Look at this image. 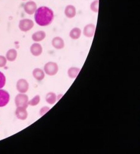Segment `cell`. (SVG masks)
<instances>
[{
    "label": "cell",
    "mask_w": 140,
    "mask_h": 154,
    "mask_svg": "<svg viewBox=\"0 0 140 154\" xmlns=\"http://www.w3.org/2000/svg\"><path fill=\"white\" fill-rule=\"evenodd\" d=\"M54 14L53 11L46 6H42L36 10L35 19L37 24L40 26H47L53 21Z\"/></svg>",
    "instance_id": "1"
},
{
    "label": "cell",
    "mask_w": 140,
    "mask_h": 154,
    "mask_svg": "<svg viewBox=\"0 0 140 154\" xmlns=\"http://www.w3.org/2000/svg\"><path fill=\"white\" fill-rule=\"evenodd\" d=\"M59 71V66L57 63L49 62L44 66V72L49 76H54L57 75Z\"/></svg>",
    "instance_id": "2"
},
{
    "label": "cell",
    "mask_w": 140,
    "mask_h": 154,
    "mask_svg": "<svg viewBox=\"0 0 140 154\" xmlns=\"http://www.w3.org/2000/svg\"><path fill=\"white\" fill-rule=\"evenodd\" d=\"M28 99L27 95L24 94H20L15 97V102L16 107H22L27 108L28 107Z\"/></svg>",
    "instance_id": "3"
},
{
    "label": "cell",
    "mask_w": 140,
    "mask_h": 154,
    "mask_svg": "<svg viewBox=\"0 0 140 154\" xmlns=\"http://www.w3.org/2000/svg\"><path fill=\"white\" fill-rule=\"evenodd\" d=\"M96 30V26L93 23H89L84 27L82 34L86 37L92 38L94 36Z\"/></svg>",
    "instance_id": "4"
},
{
    "label": "cell",
    "mask_w": 140,
    "mask_h": 154,
    "mask_svg": "<svg viewBox=\"0 0 140 154\" xmlns=\"http://www.w3.org/2000/svg\"><path fill=\"white\" fill-rule=\"evenodd\" d=\"M29 85L26 79L19 80L16 84V88L19 92L21 94H25L29 89Z\"/></svg>",
    "instance_id": "5"
},
{
    "label": "cell",
    "mask_w": 140,
    "mask_h": 154,
    "mask_svg": "<svg viewBox=\"0 0 140 154\" xmlns=\"http://www.w3.org/2000/svg\"><path fill=\"white\" fill-rule=\"evenodd\" d=\"M34 26L32 20L27 19H25L20 21L19 28L23 32H27L31 29Z\"/></svg>",
    "instance_id": "6"
},
{
    "label": "cell",
    "mask_w": 140,
    "mask_h": 154,
    "mask_svg": "<svg viewBox=\"0 0 140 154\" xmlns=\"http://www.w3.org/2000/svg\"><path fill=\"white\" fill-rule=\"evenodd\" d=\"M77 9L74 5L69 4L64 9V15L66 17L71 19L77 15Z\"/></svg>",
    "instance_id": "7"
},
{
    "label": "cell",
    "mask_w": 140,
    "mask_h": 154,
    "mask_svg": "<svg viewBox=\"0 0 140 154\" xmlns=\"http://www.w3.org/2000/svg\"><path fill=\"white\" fill-rule=\"evenodd\" d=\"M10 100V95L8 92L0 89V107H5Z\"/></svg>",
    "instance_id": "8"
},
{
    "label": "cell",
    "mask_w": 140,
    "mask_h": 154,
    "mask_svg": "<svg viewBox=\"0 0 140 154\" xmlns=\"http://www.w3.org/2000/svg\"><path fill=\"white\" fill-rule=\"evenodd\" d=\"M52 45L56 49H63L65 47L64 40L60 36H56L52 40Z\"/></svg>",
    "instance_id": "9"
},
{
    "label": "cell",
    "mask_w": 140,
    "mask_h": 154,
    "mask_svg": "<svg viewBox=\"0 0 140 154\" xmlns=\"http://www.w3.org/2000/svg\"><path fill=\"white\" fill-rule=\"evenodd\" d=\"M15 115L17 118L19 120H26L28 115L26 108L22 107H16L15 110Z\"/></svg>",
    "instance_id": "10"
},
{
    "label": "cell",
    "mask_w": 140,
    "mask_h": 154,
    "mask_svg": "<svg viewBox=\"0 0 140 154\" xmlns=\"http://www.w3.org/2000/svg\"><path fill=\"white\" fill-rule=\"evenodd\" d=\"M82 34V31L80 28L74 27L69 32V36L71 39L77 40L80 38Z\"/></svg>",
    "instance_id": "11"
},
{
    "label": "cell",
    "mask_w": 140,
    "mask_h": 154,
    "mask_svg": "<svg viewBox=\"0 0 140 154\" xmlns=\"http://www.w3.org/2000/svg\"><path fill=\"white\" fill-rule=\"evenodd\" d=\"M80 70V68L77 66H71L67 71V75L69 78L75 79L77 77Z\"/></svg>",
    "instance_id": "12"
},
{
    "label": "cell",
    "mask_w": 140,
    "mask_h": 154,
    "mask_svg": "<svg viewBox=\"0 0 140 154\" xmlns=\"http://www.w3.org/2000/svg\"><path fill=\"white\" fill-rule=\"evenodd\" d=\"M24 10L27 14L32 15L36 11L37 9V5L34 2H28L24 6Z\"/></svg>",
    "instance_id": "13"
},
{
    "label": "cell",
    "mask_w": 140,
    "mask_h": 154,
    "mask_svg": "<svg viewBox=\"0 0 140 154\" xmlns=\"http://www.w3.org/2000/svg\"><path fill=\"white\" fill-rule=\"evenodd\" d=\"M45 100L47 103L49 105H54L57 101V95L52 92H48L45 97Z\"/></svg>",
    "instance_id": "14"
},
{
    "label": "cell",
    "mask_w": 140,
    "mask_h": 154,
    "mask_svg": "<svg viewBox=\"0 0 140 154\" xmlns=\"http://www.w3.org/2000/svg\"><path fill=\"white\" fill-rule=\"evenodd\" d=\"M33 75L34 78L38 81H41L44 79L45 77V72L41 69L38 68L35 69L34 70Z\"/></svg>",
    "instance_id": "15"
},
{
    "label": "cell",
    "mask_w": 140,
    "mask_h": 154,
    "mask_svg": "<svg viewBox=\"0 0 140 154\" xmlns=\"http://www.w3.org/2000/svg\"><path fill=\"white\" fill-rule=\"evenodd\" d=\"M31 51L34 56H39L41 54L42 52V48L40 44L35 43L31 46Z\"/></svg>",
    "instance_id": "16"
},
{
    "label": "cell",
    "mask_w": 140,
    "mask_h": 154,
    "mask_svg": "<svg viewBox=\"0 0 140 154\" xmlns=\"http://www.w3.org/2000/svg\"><path fill=\"white\" fill-rule=\"evenodd\" d=\"M46 34L45 32L42 31H38L34 33L32 35L33 40L36 42H40L45 39Z\"/></svg>",
    "instance_id": "17"
},
{
    "label": "cell",
    "mask_w": 140,
    "mask_h": 154,
    "mask_svg": "<svg viewBox=\"0 0 140 154\" xmlns=\"http://www.w3.org/2000/svg\"><path fill=\"white\" fill-rule=\"evenodd\" d=\"M17 52L14 49L10 50L6 54V58L9 61L12 62L15 61L17 57Z\"/></svg>",
    "instance_id": "18"
},
{
    "label": "cell",
    "mask_w": 140,
    "mask_h": 154,
    "mask_svg": "<svg viewBox=\"0 0 140 154\" xmlns=\"http://www.w3.org/2000/svg\"><path fill=\"white\" fill-rule=\"evenodd\" d=\"M99 0H94L90 3V8L93 13H97L99 12Z\"/></svg>",
    "instance_id": "19"
},
{
    "label": "cell",
    "mask_w": 140,
    "mask_h": 154,
    "mask_svg": "<svg viewBox=\"0 0 140 154\" xmlns=\"http://www.w3.org/2000/svg\"><path fill=\"white\" fill-rule=\"evenodd\" d=\"M40 101V97L39 95H36L34 97L28 101V104L29 106H36L39 104Z\"/></svg>",
    "instance_id": "20"
},
{
    "label": "cell",
    "mask_w": 140,
    "mask_h": 154,
    "mask_svg": "<svg viewBox=\"0 0 140 154\" xmlns=\"http://www.w3.org/2000/svg\"><path fill=\"white\" fill-rule=\"evenodd\" d=\"M6 84V77L2 72H0V89L5 86Z\"/></svg>",
    "instance_id": "21"
},
{
    "label": "cell",
    "mask_w": 140,
    "mask_h": 154,
    "mask_svg": "<svg viewBox=\"0 0 140 154\" xmlns=\"http://www.w3.org/2000/svg\"><path fill=\"white\" fill-rule=\"evenodd\" d=\"M50 110V108L47 106H44L41 108L39 110V115L41 116H44L45 114L47 113V112Z\"/></svg>",
    "instance_id": "22"
},
{
    "label": "cell",
    "mask_w": 140,
    "mask_h": 154,
    "mask_svg": "<svg viewBox=\"0 0 140 154\" xmlns=\"http://www.w3.org/2000/svg\"><path fill=\"white\" fill-rule=\"evenodd\" d=\"M7 60L4 56L0 55V67H4L6 65Z\"/></svg>",
    "instance_id": "23"
},
{
    "label": "cell",
    "mask_w": 140,
    "mask_h": 154,
    "mask_svg": "<svg viewBox=\"0 0 140 154\" xmlns=\"http://www.w3.org/2000/svg\"><path fill=\"white\" fill-rule=\"evenodd\" d=\"M63 95L61 94H59L58 95H57V101H59V100H60L61 99L62 97H63Z\"/></svg>",
    "instance_id": "24"
},
{
    "label": "cell",
    "mask_w": 140,
    "mask_h": 154,
    "mask_svg": "<svg viewBox=\"0 0 140 154\" xmlns=\"http://www.w3.org/2000/svg\"><path fill=\"white\" fill-rule=\"evenodd\" d=\"M23 1H25V0H23Z\"/></svg>",
    "instance_id": "25"
}]
</instances>
